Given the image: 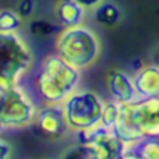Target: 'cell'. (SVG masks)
Here are the masks:
<instances>
[{
    "label": "cell",
    "mask_w": 159,
    "mask_h": 159,
    "mask_svg": "<svg viewBox=\"0 0 159 159\" xmlns=\"http://www.w3.org/2000/svg\"><path fill=\"white\" fill-rule=\"evenodd\" d=\"M80 81L81 70L55 53L41 61L34 77V89L43 103H63L78 89Z\"/></svg>",
    "instance_id": "obj_1"
},
{
    "label": "cell",
    "mask_w": 159,
    "mask_h": 159,
    "mask_svg": "<svg viewBox=\"0 0 159 159\" xmlns=\"http://www.w3.org/2000/svg\"><path fill=\"white\" fill-rule=\"evenodd\" d=\"M112 130L126 145L144 138H159V96L120 103L119 119Z\"/></svg>",
    "instance_id": "obj_2"
},
{
    "label": "cell",
    "mask_w": 159,
    "mask_h": 159,
    "mask_svg": "<svg viewBox=\"0 0 159 159\" xmlns=\"http://www.w3.org/2000/svg\"><path fill=\"white\" fill-rule=\"evenodd\" d=\"M101 52L102 46L98 35L84 24L64 28L56 39V53L78 70L95 64Z\"/></svg>",
    "instance_id": "obj_3"
},
{
    "label": "cell",
    "mask_w": 159,
    "mask_h": 159,
    "mask_svg": "<svg viewBox=\"0 0 159 159\" xmlns=\"http://www.w3.org/2000/svg\"><path fill=\"white\" fill-rule=\"evenodd\" d=\"M32 61V52L18 34L0 32V91L18 87Z\"/></svg>",
    "instance_id": "obj_4"
},
{
    "label": "cell",
    "mask_w": 159,
    "mask_h": 159,
    "mask_svg": "<svg viewBox=\"0 0 159 159\" xmlns=\"http://www.w3.org/2000/svg\"><path fill=\"white\" fill-rule=\"evenodd\" d=\"M103 106L105 101L93 91L77 89L73 92L63 102L70 130L80 134L101 127Z\"/></svg>",
    "instance_id": "obj_5"
},
{
    "label": "cell",
    "mask_w": 159,
    "mask_h": 159,
    "mask_svg": "<svg viewBox=\"0 0 159 159\" xmlns=\"http://www.w3.org/2000/svg\"><path fill=\"white\" fill-rule=\"evenodd\" d=\"M38 107L21 87L3 91L0 101V134L32 126Z\"/></svg>",
    "instance_id": "obj_6"
},
{
    "label": "cell",
    "mask_w": 159,
    "mask_h": 159,
    "mask_svg": "<svg viewBox=\"0 0 159 159\" xmlns=\"http://www.w3.org/2000/svg\"><path fill=\"white\" fill-rule=\"evenodd\" d=\"M32 126L41 137L50 141L60 140L71 131L63 103H45L38 107Z\"/></svg>",
    "instance_id": "obj_7"
},
{
    "label": "cell",
    "mask_w": 159,
    "mask_h": 159,
    "mask_svg": "<svg viewBox=\"0 0 159 159\" xmlns=\"http://www.w3.org/2000/svg\"><path fill=\"white\" fill-rule=\"evenodd\" d=\"M80 140H85L92 144L98 152L99 159H121L127 145L115 134L113 130L101 126L92 131L80 133Z\"/></svg>",
    "instance_id": "obj_8"
},
{
    "label": "cell",
    "mask_w": 159,
    "mask_h": 159,
    "mask_svg": "<svg viewBox=\"0 0 159 159\" xmlns=\"http://www.w3.org/2000/svg\"><path fill=\"white\" fill-rule=\"evenodd\" d=\"M107 89L113 101L119 103H130L138 99V93L134 85V78L123 70L113 69L107 74Z\"/></svg>",
    "instance_id": "obj_9"
},
{
    "label": "cell",
    "mask_w": 159,
    "mask_h": 159,
    "mask_svg": "<svg viewBox=\"0 0 159 159\" xmlns=\"http://www.w3.org/2000/svg\"><path fill=\"white\" fill-rule=\"evenodd\" d=\"M133 78L138 98L159 96V67L154 63L140 67Z\"/></svg>",
    "instance_id": "obj_10"
},
{
    "label": "cell",
    "mask_w": 159,
    "mask_h": 159,
    "mask_svg": "<svg viewBox=\"0 0 159 159\" xmlns=\"http://www.w3.org/2000/svg\"><path fill=\"white\" fill-rule=\"evenodd\" d=\"M85 10L75 0H60L56 6V17L64 28L74 27L84 22Z\"/></svg>",
    "instance_id": "obj_11"
},
{
    "label": "cell",
    "mask_w": 159,
    "mask_h": 159,
    "mask_svg": "<svg viewBox=\"0 0 159 159\" xmlns=\"http://www.w3.org/2000/svg\"><path fill=\"white\" fill-rule=\"evenodd\" d=\"M121 10L117 4L112 2H102L93 8V20L99 25L106 28H112L119 24L121 20Z\"/></svg>",
    "instance_id": "obj_12"
},
{
    "label": "cell",
    "mask_w": 159,
    "mask_h": 159,
    "mask_svg": "<svg viewBox=\"0 0 159 159\" xmlns=\"http://www.w3.org/2000/svg\"><path fill=\"white\" fill-rule=\"evenodd\" d=\"M60 159H99V157L92 144L85 140H80L78 143L67 147Z\"/></svg>",
    "instance_id": "obj_13"
},
{
    "label": "cell",
    "mask_w": 159,
    "mask_h": 159,
    "mask_svg": "<svg viewBox=\"0 0 159 159\" xmlns=\"http://www.w3.org/2000/svg\"><path fill=\"white\" fill-rule=\"evenodd\" d=\"M22 24V17L14 10H0V32H17Z\"/></svg>",
    "instance_id": "obj_14"
},
{
    "label": "cell",
    "mask_w": 159,
    "mask_h": 159,
    "mask_svg": "<svg viewBox=\"0 0 159 159\" xmlns=\"http://www.w3.org/2000/svg\"><path fill=\"white\" fill-rule=\"evenodd\" d=\"M131 147L143 159H159V138H144Z\"/></svg>",
    "instance_id": "obj_15"
},
{
    "label": "cell",
    "mask_w": 159,
    "mask_h": 159,
    "mask_svg": "<svg viewBox=\"0 0 159 159\" xmlns=\"http://www.w3.org/2000/svg\"><path fill=\"white\" fill-rule=\"evenodd\" d=\"M119 113H120V103L119 102H105L103 113H102V126L112 130L119 119Z\"/></svg>",
    "instance_id": "obj_16"
},
{
    "label": "cell",
    "mask_w": 159,
    "mask_h": 159,
    "mask_svg": "<svg viewBox=\"0 0 159 159\" xmlns=\"http://www.w3.org/2000/svg\"><path fill=\"white\" fill-rule=\"evenodd\" d=\"M30 30L34 35L38 36H48L50 34L56 32L57 27L53 24H50L49 21H45V20H34L30 24Z\"/></svg>",
    "instance_id": "obj_17"
},
{
    "label": "cell",
    "mask_w": 159,
    "mask_h": 159,
    "mask_svg": "<svg viewBox=\"0 0 159 159\" xmlns=\"http://www.w3.org/2000/svg\"><path fill=\"white\" fill-rule=\"evenodd\" d=\"M34 8H35V2L34 0H21L18 4V11L17 13L24 18V17H30L32 14Z\"/></svg>",
    "instance_id": "obj_18"
},
{
    "label": "cell",
    "mask_w": 159,
    "mask_h": 159,
    "mask_svg": "<svg viewBox=\"0 0 159 159\" xmlns=\"http://www.w3.org/2000/svg\"><path fill=\"white\" fill-rule=\"evenodd\" d=\"M11 157H13V148L10 143L0 137V159H11Z\"/></svg>",
    "instance_id": "obj_19"
},
{
    "label": "cell",
    "mask_w": 159,
    "mask_h": 159,
    "mask_svg": "<svg viewBox=\"0 0 159 159\" xmlns=\"http://www.w3.org/2000/svg\"><path fill=\"white\" fill-rule=\"evenodd\" d=\"M77 3H80V4L84 8H87V10H91V8H95L98 4H101L103 0H75Z\"/></svg>",
    "instance_id": "obj_20"
},
{
    "label": "cell",
    "mask_w": 159,
    "mask_h": 159,
    "mask_svg": "<svg viewBox=\"0 0 159 159\" xmlns=\"http://www.w3.org/2000/svg\"><path fill=\"white\" fill-rule=\"evenodd\" d=\"M151 61L159 67V45L157 48H154V50L151 52Z\"/></svg>",
    "instance_id": "obj_21"
}]
</instances>
